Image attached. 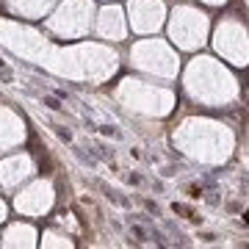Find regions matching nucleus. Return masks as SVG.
Wrapping results in <instances>:
<instances>
[{
  "instance_id": "39448f33",
  "label": "nucleus",
  "mask_w": 249,
  "mask_h": 249,
  "mask_svg": "<svg viewBox=\"0 0 249 249\" xmlns=\"http://www.w3.org/2000/svg\"><path fill=\"white\" fill-rule=\"evenodd\" d=\"M6 244H11V247H19V244H34V230L31 227H22V224H17V227H11L9 232H6Z\"/></svg>"
},
{
  "instance_id": "423d86ee",
  "label": "nucleus",
  "mask_w": 249,
  "mask_h": 249,
  "mask_svg": "<svg viewBox=\"0 0 249 249\" xmlns=\"http://www.w3.org/2000/svg\"><path fill=\"white\" fill-rule=\"evenodd\" d=\"M45 244H61V247H67L70 241L64 238V235H58V232H45Z\"/></svg>"
},
{
  "instance_id": "7ed1b4c3",
  "label": "nucleus",
  "mask_w": 249,
  "mask_h": 249,
  "mask_svg": "<svg viewBox=\"0 0 249 249\" xmlns=\"http://www.w3.org/2000/svg\"><path fill=\"white\" fill-rule=\"evenodd\" d=\"M28 175H31V160L28 158H11L0 166V180H3V186H14L19 180H25Z\"/></svg>"
},
{
  "instance_id": "6e6552de",
  "label": "nucleus",
  "mask_w": 249,
  "mask_h": 249,
  "mask_svg": "<svg viewBox=\"0 0 249 249\" xmlns=\"http://www.w3.org/2000/svg\"><path fill=\"white\" fill-rule=\"evenodd\" d=\"M244 219H247V222H249V211H247V216H244Z\"/></svg>"
},
{
  "instance_id": "0eeeda50",
  "label": "nucleus",
  "mask_w": 249,
  "mask_h": 249,
  "mask_svg": "<svg viewBox=\"0 0 249 249\" xmlns=\"http://www.w3.org/2000/svg\"><path fill=\"white\" fill-rule=\"evenodd\" d=\"M3 219H6V205L0 202V222H3Z\"/></svg>"
},
{
  "instance_id": "f257e3e1",
  "label": "nucleus",
  "mask_w": 249,
  "mask_h": 249,
  "mask_svg": "<svg viewBox=\"0 0 249 249\" xmlns=\"http://www.w3.org/2000/svg\"><path fill=\"white\" fill-rule=\"evenodd\" d=\"M89 14H91V6H86V0H70L55 14L50 28L53 31H64V34H80V31H86V25H89V19H86Z\"/></svg>"
},
{
  "instance_id": "20e7f679",
  "label": "nucleus",
  "mask_w": 249,
  "mask_h": 249,
  "mask_svg": "<svg viewBox=\"0 0 249 249\" xmlns=\"http://www.w3.org/2000/svg\"><path fill=\"white\" fill-rule=\"evenodd\" d=\"M100 34L111 36V39H122L124 28H122V14L116 9H106L100 14Z\"/></svg>"
},
{
  "instance_id": "f03ea898",
  "label": "nucleus",
  "mask_w": 249,
  "mask_h": 249,
  "mask_svg": "<svg viewBox=\"0 0 249 249\" xmlns=\"http://www.w3.org/2000/svg\"><path fill=\"white\" fill-rule=\"evenodd\" d=\"M50 202H53V191L47 183H36L34 188H28L25 194L17 196V208L22 213H42L50 208Z\"/></svg>"
}]
</instances>
